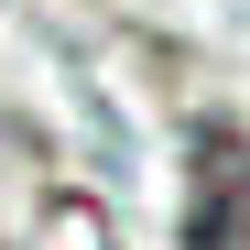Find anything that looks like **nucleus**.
I'll use <instances>...</instances> for the list:
<instances>
[{
    "instance_id": "nucleus-1",
    "label": "nucleus",
    "mask_w": 250,
    "mask_h": 250,
    "mask_svg": "<svg viewBox=\"0 0 250 250\" xmlns=\"http://www.w3.org/2000/svg\"><path fill=\"white\" fill-rule=\"evenodd\" d=\"M185 250H250V131L239 120L185 131Z\"/></svg>"
}]
</instances>
